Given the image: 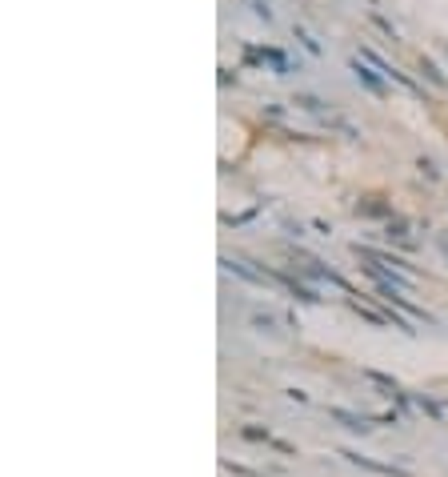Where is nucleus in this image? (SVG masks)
<instances>
[{
	"label": "nucleus",
	"mask_w": 448,
	"mask_h": 477,
	"mask_svg": "<svg viewBox=\"0 0 448 477\" xmlns=\"http://www.w3.org/2000/svg\"><path fill=\"white\" fill-rule=\"evenodd\" d=\"M244 56H248V60H264V65H272V72H292V60H288V52H284V48H272V45H260V48H244Z\"/></svg>",
	"instance_id": "f257e3e1"
},
{
	"label": "nucleus",
	"mask_w": 448,
	"mask_h": 477,
	"mask_svg": "<svg viewBox=\"0 0 448 477\" xmlns=\"http://www.w3.org/2000/svg\"><path fill=\"white\" fill-rule=\"evenodd\" d=\"M340 457H344V461H353V465H360V469H368V474H380V477H408V469H397V465L373 461V457L356 454V450H340Z\"/></svg>",
	"instance_id": "f03ea898"
},
{
	"label": "nucleus",
	"mask_w": 448,
	"mask_h": 477,
	"mask_svg": "<svg viewBox=\"0 0 448 477\" xmlns=\"http://www.w3.org/2000/svg\"><path fill=\"white\" fill-rule=\"evenodd\" d=\"M349 69H353V76H356V80H360V85H364V89H368L373 96H384V76H380L373 65H364L360 56H353V65H349Z\"/></svg>",
	"instance_id": "7ed1b4c3"
},
{
	"label": "nucleus",
	"mask_w": 448,
	"mask_h": 477,
	"mask_svg": "<svg viewBox=\"0 0 448 477\" xmlns=\"http://www.w3.org/2000/svg\"><path fill=\"white\" fill-rule=\"evenodd\" d=\"M329 417H332V421H340V425H344L349 433H360V437L373 430V425H368L360 413H349V409H329Z\"/></svg>",
	"instance_id": "20e7f679"
},
{
	"label": "nucleus",
	"mask_w": 448,
	"mask_h": 477,
	"mask_svg": "<svg viewBox=\"0 0 448 477\" xmlns=\"http://www.w3.org/2000/svg\"><path fill=\"white\" fill-rule=\"evenodd\" d=\"M248 325H252L257 333H276V317H272L268 309H252L248 313Z\"/></svg>",
	"instance_id": "39448f33"
},
{
	"label": "nucleus",
	"mask_w": 448,
	"mask_h": 477,
	"mask_svg": "<svg viewBox=\"0 0 448 477\" xmlns=\"http://www.w3.org/2000/svg\"><path fill=\"white\" fill-rule=\"evenodd\" d=\"M360 60H364V65H373L380 76H392V72H397L392 65H388V60H384V56H380V52H373L368 45H360Z\"/></svg>",
	"instance_id": "423d86ee"
},
{
	"label": "nucleus",
	"mask_w": 448,
	"mask_h": 477,
	"mask_svg": "<svg viewBox=\"0 0 448 477\" xmlns=\"http://www.w3.org/2000/svg\"><path fill=\"white\" fill-rule=\"evenodd\" d=\"M384 237H388V241H401V245H412V233H408V221H401V217H392V221L384 225Z\"/></svg>",
	"instance_id": "0eeeda50"
},
{
	"label": "nucleus",
	"mask_w": 448,
	"mask_h": 477,
	"mask_svg": "<svg viewBox=\"0 0 448 477\" xmlns=\"http://www.w3.org/2000/svg\"><path fill=\"white\" fill-rule=\"evenodd\" d=\"M356 213H360V217H388V221H392V209H388L384 201H377V197H373V201H360V205H356Z\"/></svg>",
	"instance_id": "6e6552de"
},
{
	"label": "nucleus",
	"mask_w": 448,
	"mask_h": 477,
	"mask_svg": "<svg viewBox=\"0 0 448 477\" xmlns=\"http://www.w3.org/2000/svg\"><path fill=\"white\" fill-rule=\"evenodd\" d=\"M292 104H296V109H305V113H320V117H325V100H320V96H312V93H296V96H292Z\"/></svg>",
	"instance_id": "1a4fd4ad"
},
{
	"label": "nucleus",
	"mask_w": 448,
	"mask_h": 477,
	"mask_svg": "<svg viewBox=\"0 0 448 477\" xmlns=\"http://www.w3.org/2000/svg\"><path fill=\"white\" fill-rule=\"evenodd\" d=\"M292 36H296V41H300V45H305L308 52H312V56H320V52H325V48H320V41H316V36H312L308 28H300V24H292Z\"/></svg>",
	"instance_id": "9d476101"
},
{
	"label": "nucleus",
	"mask_w": 448,
	"mask_h": 477,
	"mask_svg": "<svg viewBox=\"0 0 448 477\" xmlns=\"http://www.w3.org/2000/svg\"><path fill=\"white\" fill-rule=\"evenodd\" d=\"M421 72H425V76L432 80V85H436V89H445V85H448V80H445V72L436 69V65H432L428 56H421Z\"/></svg>",
	"instance_id": "9b49d317"
},
{
	"label": "nucleus",
	"mask_w": 448,
	"mask_h": 477,
	"mask_svg": "<svg viewBox=\"0 0 448 477\" xmlns=\"http://www.w3.org/2000/svg\"><path fill=\"white\" fill-rule=\"evenodd\" d=\"M240 437H244V441H264V445H272V441H276L268 430H257V425H244V430H240Z\"/></svg>",
	"instance_id": "f8f14e48"
},
{
	"label": "nucleus",
	"mask_w": 448,
	"mask_h": 477,
	"mask_svg": "<svg viewBox=\"0 0 448 477\" xmlns=\"http://www.w3.org/2000/svg\"><path fill=\"white\" fill-rule=\"evenodd\" d=\"M416 406L425 409L428 417H432V421H440V417H445V409L436 406V401H432V397H416Z\"/></svg>",
	"instance_id": "ddd939ff"
},
{
	"label": "nucleus",
	"mask_w": 448,
	"mask_h": 477,
	"mask_svg": "<svg viewBox=\"0 0 448 477\" xmlns=\"http://www.w3.org/2000/svg\"><path fill=\"white\" fill-rule=\"evenodd\" d=\"M248 8H252V12H257L264 24L272 21V8H268V0H248Z\"/></svg>",
	"instance_id": "4468645a"
},
{
	"label": "nucleus",
	"mask_w": 448,
	"mask_h": 477,
	"mask_svg": "<svg viewBox=\"0 0 448 477\" xmlns=\"http://www.w3.org/2000/svg\"><path fill=\"white\" fill-rule=\"evenodd\" d=\"M421 173H425L428 181H436V177H440V168L432 165V161H428V157H421Z\"/></svg>",
	"instance_id": "2eb2a0df"
},
{
	"label": "nucleus",
	"mask_w": 448,
	"mask_h": 477,
	"mask_svg": "<svg viewBox=\"0 0 448 477\" xmlns=\"http://www.w3.org/2000/svg\"><path fill=\"white\" fill-rule=\"evenodd\" d=\"M257 209H248V213H236V217H224V225H244V221H252Z\"/></svg>",
	"instance_id": "dca6fc26"
},
{
	"label": "nucleus",
	"mask_w": 448,
	"mask_h": 477,
	"mask_svg": "<svg viewBox=\"0 0 448 477\" xmlns=\"http://www.w3.org/2000/svg\"><path fill=\"white\" fill-rule=\"evenodd\" d=\"M373 21H377L380 28H384V32H388V36H392V41H397V28H392V24L384 21V16H380V12H373Z\"/></svg>",
	"instance_id": "f3484780"
},
{
	"label": "nucleus",
	"mask_w": 448,
	"mask_h": 477,
	"mask_svg": "<svg viewBox=\"0 0 448 477\" xmlns=\"http://www.w3.org/2000/svg\"><path fill=\"white\" fill-rule=\"evenodd\" d=\"M264 117H268V120H281L284 109H281V104H268V109H264Z\"/></svg>",
	"instance_id": "a211bd4d"
},
{
	"label": "nucleus",
	"mask_w": 448,
	"mask_h": 477,
	"mask_svg": "<svg viewBox=\"0 0 448 477\" xmlns=\"http://www.w3.org/2000/svg\"><path fill=\"white\" fill-rule=\"evenodd\" d=\"M220 85H236V72L233 69H220Z\"/></svg>",
	"instance_id": "6ab92c4d"
},
{
	"label": "nucleus",
	"mask_w": 448,
	"mask_h": 477,
	"mask_svg": "<svg viewBox=\"0 0 448 477\" xmlns=\"http://www.w3.org/2000/svg\"><path fill=\"white\" fill-rule=\"evenodd\" d=\"M440 245H445V253H448V237H440Z\"/></svg>",
	"instance_id": "aec40b11"
},
{
	"label": "nucleus",
	"mask_w": 448,
	"mask_h": 477,
	"mask_svg": "<svg viewBox=\"0 0 448 477\" xmlns=\"http://www.w3.org/2000/svg\"><path fill=\"white\" fill-rule=\"evenodd\" d=\"M445 52H448V45H445Z\"/></svg>",
	"instance_id": "412c9836"
}]
</instances>
